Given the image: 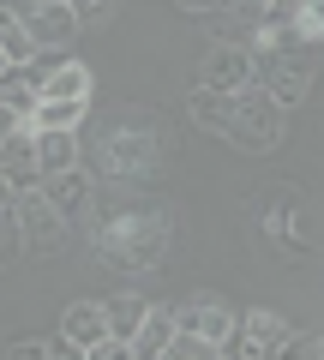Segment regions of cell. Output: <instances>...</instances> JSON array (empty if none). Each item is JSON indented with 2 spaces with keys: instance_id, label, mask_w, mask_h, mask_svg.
Segmentation results:
<instances>
[{
  "instance_id": "obj_28",
  "label": "cell",
  "mask_w": 324,
  "mask_h": 360,
  "mask_svg": "<svg viewBox=\"0 0 324 360\" xmlns=\"http://www.w3.org/2000/svg\"><path fill=\"white\" fill-rule=\"evenodd\" d=\"M181 13H222V0H174Z\"/></svg>"
},
{
  "instance_id": "obj_23",
  "label": "cell",
  "mask_w": 324,
  "mask_h": 360,
  "mask_svg": "<svg viewBox=\"0 0 324 360\" xmlns=\"http://www.w3.org/2000/svg\"><path fill=\"white\" fill-rule=\"evenodd\" d=\"M283 360H324V336L288 330V336H283Z\"/></svg>"
},
{
  "instance_id": "obj_21",
  "label": "cell",
  "mask_w": 324,
  "mask_h": 360,
  "mask_svg": "<svg viewBox=\"0 0 324 360\" xmlns=\"http://www.w3.org/2000/svg\"><path fill=\"white\" fill-rule=\"evenodd\" d=\"M222 13H228V25H234V42H247L252 30H264L271 0H222Z\"/></svg>"
},
{
  "instance_id": "obj_4",
  "label": "cell",
  "mask_w": 324,
  "mask_h": 360,
  "mask_svg": "<svg viewBox=\"0 0 324 360\" xmlns=\"http://www.w3.org/2000/svg\"><path fill=\"white\" fill-rule=\"evenodd\" d=\"M324 54L312 49V42H288L283 54H271V60H259V84L271 90L283 108L306 103V90H312V66H318Z\"/></svg>"
},
{
  "instance_id": "obj_18",
  "label": "cell",
  "mask_w": 324,
  "mask_h": 360,
  "mask_svg": "<svg viewBox=\"0 0 324 360\" xmlns=\"http://www.w3.org/2000/svg\"><path fill=\"white\" fill-rule=\"evenodd\" d=\"M0 60H6V66H37L42 60V42L30 37L18 18H0Z\"/></svg>"
},
{
  "instance_id": "obj_7",
  "label": "cell",
  "mask_w": 324,
  "mask_h": 360,
  "mask_svg": "<svg viewBox=\"0 0 324 360\" xmlns=\"http://www.w3.org/2000/svg\"><path fill=\"white\" fill-rule=\"evenodd\" d=\"M0 168H6V193H42V144H37V127H30V120L6 115Z\"/></svg>"
},
{
  "instance_id": "obj_20",
  "label": "cell",
  "mask_w": 324,
  "mask_h": 360,
  "mask_svg": "<svg viewBox=\"0 0 324 360\" xmlns=\"http://www.w3.org/2000/svg\"><path fill=\"white\" fill-rule=\"evenodd\" d=\"M150 307H156V300H144V295H115V300H108V324H115V336L132 342V336L144 330V319H150Z\"/></svg>"
},
{
  "instance_id": "obj_26",
  "label": "cell",
  "mask_w": 324,
  "mask_h": 360,
  "mask_svg": "<svg viewBox=\"0 0 324 360\" xmlns=\"http://www.w3.org/2000/svg\"><path fill=\"white\" fill-rule=\"evenodd\" d=\"M72 6H78V18H84V25H96V18H108V13H115L120 0H72Z\"/></svg>"
},
{
  "instance_id": "obj_2",
  "label": "cell",
  "mask_w": 324,
  "mask_h": 360,
  "mask_svg": "<svg viewBox=\"0 0 324 360\" xmlns=\"http://www.w3.org/2000/svg\"><path fill=\"white\" fill-rule=\"evenodd\" d=\"M283 132H288V108L276 103L264 84H252V90H240V103H234V127L222 132V139H228L234 150H247V156H271L276 144H283Z\"/></svg>"
},
{
  "instance_id": "obj_5",
  "label": "cell",
  "mask_w": 324,
  "mask_h": 360,
  "mask_svg": "<svg viewBox=\"0 0 324 360\" xmlns=\"http://www.w3.org/2000/svg\"><path fill=\"white\" fill-rule=\"evenodd\" d=\"M288 330H294V324H288L283 312L252 307V312H240L234 336L222 342V360H283V336Z\"/></svg>"
},
{
  "instance_id": "obj_1",
  "label": "cell",
  "mask_w": 324,
  "mask_h": 360,
  "mask_svg": "<svg viewBox=\"0 0 324 360\" xmlns=\"http://www.w3.org/2000/svg\"><path fill=\"white\" fill-rule=\"evenodd\" d=\"M91 240H96V252H103V264L156 270L169 258V246H174V217L156 210V205H115L108 217H96Z\"/></svg>"
},
{
  "instance_id": "obj_27",
  "label": "cell",
  "mask_w": 324,
  "mask_h": 360,
  "mask_svg": "<svg viewBox=\"0 0 324 360\" xmlns=\"http://www.w3.org/2000/svg\"><path fill=\"white\" fill-rule=\"evenodd\" d=\"M13 360H48V342H13Z\"/></svg>"
},
{
  "instance_id": "obj_3",
  "label": "cell",
  "mask_w": 324,
  "mask_h": 360,
  "mask_svg": "<svg viewBox=\"0 0 324 360\" xmlns=\"http://www.w3.org/2000/svg\"><path fill=\"white\" fill-rule=\"evenodd\" d=\"M156 162H162V144H156V132H127V127H115V132L103 139V180L144 186V180L156 174Z\"/></svg>"
},
{
  "instance_id": "obj_22",
  "label": "cell",
  "mask_w": 324,
  "mask_h": 360,
  "mask_svg": "<svg viewBox=\"0 0 324 360\" xmlns=\"http://www.w3.org/2000/svg\"><path fill=\"white\" fill-rule=\"evenodd\" d=\"M162 360H222V348L216 342H205V336H174V342H169V354H162Z\"/></svg>"
},
{
  "instance_id": "obj_14",
  "label": "cell",
  "mask_w": 324,
  "mask_h": 360,
  "mask_svg": "<svg viewBox=\"0 0 324 360\" xmlns=\"http://www.w3.org/2000/svg\"><path fill=\"white\" fill-rule=\"evenodd\" d=\"M174 336H181V307L156 300V307H150V319H144V330L132 336V348H138V360H162Z\"/></svg>"
},
{
  "instance_id": "obj_12",
  "label": "cell",
  "mask_w": 324,
  "mask_h": 360,
  "mask_svg": "<svg viewBox=\"0 0 324 360\" xmlns=\"http://www.w3.org/2000/svg\"><path fill=\"white\" fill-rule=\"evenodd\" d=\"M0 103H6V115L37 120V108H42V72H37V66H6V72H0Z\"/></svg>"
},
{
  "instance_id": "obj_24",
  "label": "cell",
  "mask_w": 324,
  "mask_h": 360,
  "mask_svg": "<svg viewBox=\"0 0 324 360\" xmlns=\"http://www.w3.org/2000/svg\"><path fill=\"white\" fill-rule=\"evenodd\" d=\"M48 360H91V348L72 342L66 330H54V336H48Z\"/></svg>"
},
{
  "instance_id": "obj_6",
  "label": "cell",
  "mask_w": 324,
  "mask_h": 360,
  "mask_svg": "<svg viewBox=\"0 0 324 360\" xmlns=\"http://www.w3.org/2000/svg\"><path fill=\"white\" fill-rule=\"evenodd\" d=\"M6 18H18V25L42 42V54L48 49H72L78 25H84L72 0H6Z\"/></svg>"
},
{
  "instance_id": "obj_8",
  "label": "cell",
  "mask_w": 324,
  "mask_h": 360,
  "mask_svg": "<svg viewBox=\"0 0 324 360\" xmlns=\"http://www.w3.org/2000/svg\"><path fill=\"white\" fill-rule=\"evenodd\" d=\"M18 217H25V252L30 258H60L72 246V222L48 205V193H18Z\"/></svg>"
},
{
  "instance_id": "obj_11",
  "label": "cell",
  "mask_w": 324,
  "mask_h": 360,
  "mask_svg": "<svg viewBox=\"0 0 324 360\" xmlns=\"http://www.w3.org/2000/svg\"><path fill=\"white\" fill-rule=\"evenodd\" d=\"M234 324H240V312H228L222 300H181V330L186 336H205V342H228Z\"/></svg>"
},
{
  "instance_id": "obj_10",
  "label": "cell",
  "mask_w": 324,
  "mask_h": 360,
  "mask_svg": "<svg viewBox=\"0 0 324 360\" xmlns=\"http://www.w3.org/2000/svg\"><path fill=\"white\" fill-rule=\"evenodd\" d=\"M42 193H48V205L60 210L66 222L96 217V174H84V168H72V174H48V180H42Z\"/></svg>"
},
{
  "instance_id": "obj_15",
  "label": "cell",
  "mask_w": 324,
  "mask_h": 360,
  "mask_svg": "<svg viewBox=\"0 0 324 360\" xmlns=\"http://www.w3.org/2000/svg\"><path fill=\"white\" fill-rule=\"evenodd\" d=\"M234 103L240 96H228V90H205V84H193V96H186V115H193V127H205V132H228L234 127Z\"/></svg>"
},
{
  "instance_id": "obj_17",
  "label": "cell",
  "mask_w": 324,
  "mask_h": 360,
  "mask_svg": "<svg viewBox=\"0 0 324 360\" xmlns=\"http://www.w3.org/2000/svg\"><path fill=\"white\" fill-rule=\"evenodd\" d=\"M48 96H60V103H91V66L84 60H66L48 72V84H42V103Z\"/></svg>"
},
{
  "instance_id": "obj_16",
  "label": "cell",
  "mask_w": 324,
  "mask_h": 360,
  "mask_svg": "<svg viewBox=\"0 0 324 360\" xmlns=\"http://www.w3.org/2000/svg\"><path fill=\"white\" fill-rule=\"evenodd\" d=\"M37 144H42V180L84 168V144H78V132H37Z\"/></svg>"
},
{
  "instance_id": "obj_9",
  "label": "cell",
  "mask_w": 324,
  "mask_h": 360,
  "mask_svg": "<svg viewBox=\"0 0 324 360\" xmlns=\"http://www.w3.org/2000/svg\"><path fill=\"white\" fill-rule=\"evenodd\" d=\"M198 84L240 96V90L259 84V54H252L247 42H216V49H205V60H198Z\"/></svg>"
},
{
  "instance_id": "obj_13",
  "label": "cell",
  "mask_w": 324,
  "mask_h": 360,
  "mask_svg": "<svg viewBox=\"0 0 324 360\" xmlns=\"http://www.w3.org/2000/svg\"><path fill=\"white\" fill-rule=\"evenodd\" d=\"M60 330L72 336V342H84V348L108 342V336H115V324H108V300H72V307L60 312Z\"/></svg>"
},
{
  "instance_id": "obj_25",
  "label": "cell",
  "mask_w": 324,
  "mask_h": 360,
  "mask_svg": "<svg viewBox=\"0 0 324 360\" xmlns=\"http://www.w3.org/2000/svg\"><path fill=\"white\" fill-rule=\"evenodd\" d=\"M91 360H138V348H132L127 336H108V342L91 348Z\"/></svg>"
},
{
  "instance_id": "obj_19",
  "label": "cell",
  "mask_w": 324,
  "mask_h": 360,
  "mask_svg": "<svg viewBox=\"0 0 324 360\" xmlns=\"http://www.w3.org/2000/svg\"><path fill=\"white\" fill-rule=\"evenodd\" d=\"M84 115H91V103H60V96H48V103L37 108L30 127H37V132H78V127H84Z\"/></svg>"
}]
</instances>
